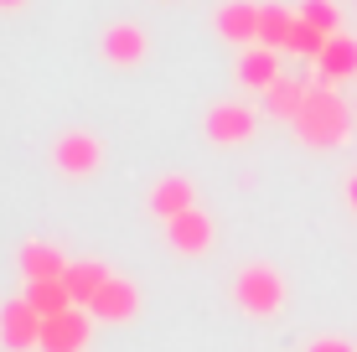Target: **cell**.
Masks as SVG:
<instances>
[{
  "label": "cell",
  "mask_w": 357,
  "mask_h": 352,
  "mask_svg": "<svg viewBox=\"0 0 357 352\" xmlns=\"http://www.w3.org/2000/svg\"><path fill=\"white\" fill-rule=\"evenodd\" d=\"M305 352H357V347L347 342V337H316V342L305 347Z\"/></svg>",
  "instance_id": "cell-21"
},
{
  "label": "cell",
  "mask_w": 357,
  "mask_h": 352,
  "mask_svg": "<svg viewBox=\"0 0 357 352\" xmlns=\"http://www.w3.org/2000/svg\"><path fill=\"white\" fill-rule=\"evenodd\" d=\"M93 337V311L89 306H73L63 316H47L42 326V352H83Z\"/></svg>",
  "instance_id": "cell-6"
},
{
  "label": "cell",
  "mask_w": 357,
  "mask_h": 352,
  "mask_svg": "<svg viewBox=\"0 0 357 352\" xmlns=\"http://www.w3.org/2000/svg\"><path fill=\"white\" fill-rule=\"evenodd\" d=\"M42 326H47V316L31 306L26 296H16V300H6V306H0V342H6L10 352L42 347Z\"/></svg>",
  "instance_id": "cell-4"
},
{
  "label": "cell",
  "mask_w": 357,
  "mask_h": 352,
  "mask_svg": "<svg viewBox=\"0 0 357 352\" xmlns=\"http://www.w3.org/2000/svg\"><path fill=\"white\" fill-rule=\"evenodd\" d=\"M109 275H114V270H104L98 259H73V264H68V275H63L73 306H93V296L109 285Z\"/></svg>",
  "instance_id": "cell-15"
},
{
  "label": "cell",
  "mask_w": 357,
  "mask_h": 352,
  "mask_svg": "<svg viewBox=\"0 0 357 352\" xmlns=\"http://www.w3.org/2000/svg\"><path fill=\"white\" fill-rule=\"evenodd\" d=\"M295 21H301V10H290V6H259V47H275V52H285Z\"/></svg>",
  "instance_id": "cell-16"
},
{
  "label": "cell",
  "mask_w": 357,
  "mask_h": 352,
  "mask_svg": "<svg viewBox=\"0 0 357 352\" xmlns=\"http://www.w3.org/2000/svg\"><path fill=\"white\" fill-rule=\"evenodd\" d=\"M218 36L233 47H259V0H223L218 6Z\"/></svg>",
  "instance_id": "cell-10"
},
{
  "label": "cell",
  "mask_w": 357,
  "mask_h": 352,
  "mask_svg": "<svg viewBox=\"0 0 357 352\" xmlns=\"http://www.w3.org/2000/svg\"><path fill=\"white\" fill-rule=\"evenodd\" d=\"M16 259H21V275H26V285H31V280H63V275H68V264H73L63 249L42 244V238L21 244V254H16Z\"/></svg>",
  "instance_id": "cell-14"
},
{
  "label": "cell",
  "mask_w": 357,
  "mask_h": 352,
  "mask_svg": "<svg viewBox=\"0 0 357 352\" xmlns=\"http://www.w3.org/2000/svg\"><path fill=\"white\" fill-rule=\"evenodd\" d=\"M145 208L161 217V223H171V217H181V213H192V208H197L192 176H161V181L151 187V197H145Z\"/></svg>",
  "instance_id": "cell-11"
},
{
  "label": "cell",
  "mask_w": 357,
  "mask_h": 352,
  "mask_svg": "<svg viewBox=\"0 0 357 352\" xmlns=\"http://www.w3.org/2000/svg\"><path fill=\"white\" fill-rule=\"evenodd\" d=\"M166 244L176 249L181 259H202V254L213 249V217H207L202 208L171 217V223H166Z\"/></svg>",
  "instance_id": "cell-9"
},
{
  "label": "cell",
  "mask_w": 357,
  "mask_h": 352,
  "mask_svg": "<svg viewBox=\"0 0 357 352\" xmlns=\"http://www.w3.org/2000/svg\"><path fill=\"white\" fill-rule=\"evenodd\" d=\"M98 52L114 68H135L151 52V36H145V26H135V21H114V26H104V36H98Z\"/></svg>",
  "instance_id": "cell-7"
},
{
  "label": "cell",
  "mask_w": 357,
  "mask_h": 352,
  "mask_svg": "<svg viewBox=\"0 0 357 352\" xmlns=\"http://www.w3.org/2000/svg\"><path fill=\"white\" fill-rule=\"evenodd\" d=\"M233 300L259 321L280 316V311H285V275H280L275 264H243L238 280H233Z\"/></svg>",
  "instance_id": "cell-2"
},
{
  "label": "cell",
  "mask_w": 357,
  "mask_h": 352,
  "mask_svg": "<svg viewBox=\"0 0 357 352\" xmlns=\"http://www.w3.org/2000/svg\"><path fill=\"white\" fill-rule=\"evenodd\" d=\"M321 47H326V36L311 26V21H295V31H290V42H285V52L295 57H321Z\"/></svg>",
  "instance_id": "cell-20"
},
{
  "label": "cell",
  "mask_w": 357,
  "mask_h": 352,
  "mask_svg": "<svg viewBox=\"0 0 357 352\" xmlns=\"http://www.w3.org/2000/svg\"><path fill=\"white\" fill-rule=\"evenodd\" d=\"M26 300L42 311V316H63V311H73L68 280H31V285H26Z\"/></svg>",
  "instance_id": "cell-18"
},
{
  "label": "cell",
  "mask_w": 357,
  "mask_h": 352,
  "mask_svg": "<svg viewBox=\"0 0 357 352\" xmlns=\"http://www.w3.org/2000/svg\"><path fill=\"white\" fill-rule=\"evenodd\" d=\"M316 68H321V83H352L357 78V36H347V31L326 36Z\"/></svg>",
  "instance_id": "cell-12"
},
{
  "label": "cell",
  "mask_w": 357,
  "mask_h": 352,
  "mask_svg": "<svg viewBox=\"0 0 357 352\" xmlns=\"http://www.w3.org/2000/svg\"><path fill=\"white\" fill-rule=\"evenodd\" d=\"M21 6H26V0H0V10H21Z\"/></svg>",
  "instance_id": "cell-23"
},
{
  "label": "cell",
  "mask_w": 357,
  "mask_h": 352,
  "mask_svg": "<svg viewBox=\"0 0 357 352\" xmlns=\"http://www.w3.org/2000/svg\"><path fill=\"white\" fill-rule=\"evenodd\" d=\"M280 78H285V72H280V52L275 47H243V57H238V83L243 89L269 93Z\"/></svg>",
  "instance_id": "cell-13"
},
{
  "label": "cell",
  "mask_w": 357,
  "mask_h": 352,
  "mask_svg": "<svg viewBox=\"0 0 357 352\" xmlns=\"http://www.w3.org/2000/svg\"><path fill=\"white\" fill-rule=\"evenodd\" d=\"M93 321L104 326H119V321H135V311H140V285L125 280V275H109V285L93 296Z\"/></svg>",
  "instance_id": "cell-8"
},
{
  "label": "cell",
  "mask_w": 357,
  "mask_h": 352,
  "mask_svg": "<svg viewBox=\"0 0 357 352\" xmlns=\"http://www.w3.org/2000/svg\"><path fill=\"white\" fill-rule=\"evenodd\" d=\"M342 197H347V208H352V213H357V171H352V176H347V187H342Z\"/></svg>",
  "instance_id": "cell-22"
},
{
  "label": "cell",
  "mask_w": 357,
  "mask_h": 352,
  "mask_svg": "<svg viewBox=\"0 0 357 352\" xmlns=\"http://www.w3.org/2000/svg\"><path fill=\"white\" fill-rule=\"evenodd\" d=\"M347 135H352V109L342 99V89L337 83H311L301 114H295V140L311 145V151H331Z\"/></svg>",
  "instance_id": "cell-1"
},
{
  "label": "cell",
  "mask_w": 357,
  "mask_h": 352,
  "mask_svg": "<svg viewBox=\"0 0 357 352\" xmlns=\"http://www.w3.org/2000/svg\"><path fill=\"white\" fill-rule=\"evenodd\" d=\"M207 140L213 145H249L254 140V130H259V114H254L249 104H213L207 109Z\"/></svg>",
  "instance_id": "cell-5"
},
{
  "label": "cell",
  "mask_w": 357,
  "mask_h": 352,
  "mask_svg": "<svg viewBox=\"0 0 357 352\" xmlns=\"http://www.w3.org/2000/svg\"><path fill=\"white\" fill-rule=\"evenodd\" d=\"M305 89H311L305 78H280L275 89L264 93V109L275 119H290V125H295V114H301V104H305Z\"/></svg>",
  "instance_id": "cell-17"
},
{
  "label": "cell",
  "mask_w": 357,
  "mask_h": 352,
  "mask_svg": "<svg viewBox=\"0 0 357 352\" xmlns=\"http://www.w3.org/2000/svg\"><path fill=\"white\" fill-rule=\"evenodd\" d=\"M301 21H311L321 36H337V31H342V16H337V6H331V0H301Z\"/></svg>",
  "instance_id": "cell-19"
},
{
  "label": "cell",
  "mask_w": 357,
  "mask_h": 352,
  "mask_svg": "<svg viewBox=\"0 0 357 352\" xmlns=\"http://www.w3.org/2000/svg\"><path fill=\"white\" fill-rule=\"evenodd\" d=\"M52 166L73 181L93 176L98 166H104V140H98L93 130H68V135H57V145H52Z\"/></svg>",
  "instance_id": "cell-3"
}]
</instances>
